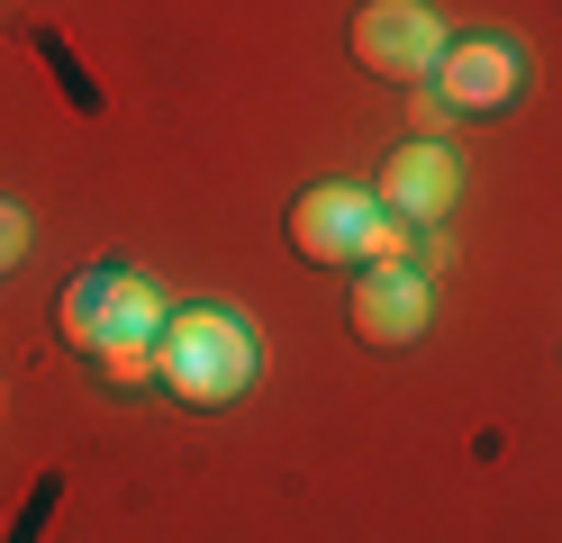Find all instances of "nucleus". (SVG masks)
<instances>
[{"label":"nucleus","instance_id":"20e7f679","mask_svg":"<svg viewBox=\"0 0 562 543\" xmlns=\"http://www.w3.org/2000/svg\"><path fill=\"white\" fill-rule=\"evenodd\" d=\"M427 326H436V272H417V263L355 272V336L363 344H417Z\"/></svg>","mask_w":562,"mask_h":543},{"label":"nucleus","instance_id":"6e6552de","mask_svg":"<svg viewBox=\"0 0 562 543\" xmlns=\"http://www.w3.org/2000/svg\"><path fill=\"white\" fill-rule=\"evenodd\" d=\"M100 381H119V389H146V381H155V336H119L110 353H100Z\"/></svg>","mask_w":562,"mask_h":543},{"label":"nucleus","instance_id":"1a4fd4ad","mask_svg":"<svg viewBox=\"0 0 562 543\" xmlns=\"http://www.w3.org/2000/svg\"><path fill=\"white\" fill-rule=\"evenodd\" d=\"M27 236H37V227H27V208H19V200H0V272L27 253Z\"/></svg>","mask_w":562,"mask_h":543},{"label":"nucleus","instance_id":"39448f33","mask_svg":"<svg viewBox=\"0 0 562 543\" xmlns=\"http://www.w3.org/2000/svg\"><path fill=\"white\" fill-rule=\"evenodd\" d=\"M453 200H463V155H453L445 136H408L391 163H381V208L400 217V227H436V217H453Z\"/></svg>","mask_w":562,"mask_h":543},{"label":"nucleus","instance_id":"423d86ee","mask_svg":"<svg viewBox=\"0 0 562 543\" xmlns=\"http://www.w3.org/2000/svg\"><path fill=\"white\" fill-rule=\"evenodd\" d=\"M517 82H526V55L508 46V36H453L445 64H436L445 109H508Z\"/></svg>","mask_w":562,"mask_h":543},{"label":"nucleus","instance_id":"7ed1b4c3","mask_svg":"<svg viewBox=\"0 0 562 543\" xmlns=\"http://www.w3.org/2000/svg\"><path fill=\"white\" fill-rule=\"evenodd\" d=\"M445 19L427 10V0H372V10H355V64L381 72V82H436V64H445Z\"/></svg>","mask_w":562,"mask_h":543},{"label":"nucleus","instance_id":"9d476101","mask_svg":"<svg viewBox=\"0 0 562 543\" xmlns=\"http://www.w3.org/2000/svg\"><path fill=\"white\" fill-rule=\"evenodd\" d=\"M445 118H453V109H445V91H436V82H417V91H408V127H427V136H436Z\"/></svg>","mask_w":562,"mask_h":543},{"label":"nucleus","instance_id":"0eeeda50","mask_svg":"<svg viewBox=\"0 0 562 543\" xmlns=\"http://www.w3.org/2000/svg\"><path fill=\"white\" fill-rule=\"evenodd\" d=\"M55 326H64V344H74V353L100 362V344H110V326H119V263H91L74 290H64Z\"/></svg>","mask_w":562,"mask_h":543},{"label":"nucleus","instance_id":"f257e3e1","mask_svg":"<svg viewBox=\"0 0 562 543\" xmlns=\"http://www.w3.org/2000/svg\"><path fill=\"white\" fill-rule=\"evenodd\" d=\"M155 381L191 408H227L255 381V326L236 308H172L155 336Z\"/></svg>","mask_w":562,"mask_h":543},{"label":"nucleus","instance_id":"f03ea898","mask_svg":"<svg viewBox=\"0 0 562 543\" xmlns=\"http://www.w3.org/2000/svg\"><path fill=\"white\" fill-rule=\"evenodd\" d=\"M291 245L308 253V263H336V272L408 263V227L381 208V191H363V181H318V191H300V208H291Z\"/></svg>","mask_w":562,"mask_h":543}]
</instances>
